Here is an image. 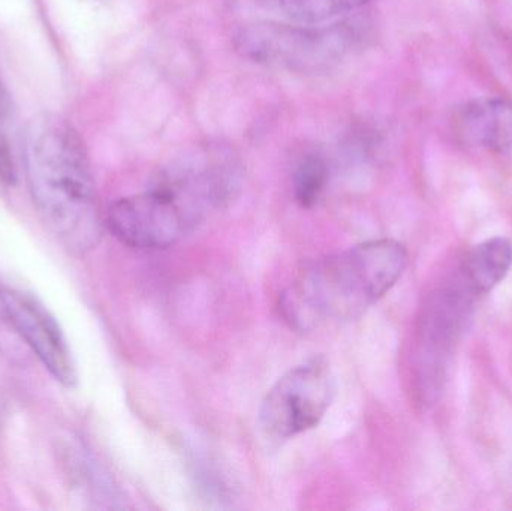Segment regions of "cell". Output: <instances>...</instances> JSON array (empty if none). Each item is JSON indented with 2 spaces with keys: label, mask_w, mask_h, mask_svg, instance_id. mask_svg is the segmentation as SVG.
I'll use <instances>...</instances> for the list:
<instances>
[{
  "label": "cell",
  "mask_w": 512,
  "mask_h": 511,
  "mask_svg": "<svg viewBox=\"0 0 512 511\" xmlns=\"http://www.w3.org/2000/svg\"><path fill=\"white\" fill-rule=\"evenodd\" d=\"M23 153L27 185L47 227L72 252L95 248L101 216L89 155L74 126L53 114L35 117Z\"/></svg>",
  "instance_id": "6da1fadb"
},
{
  "label": "cell",
  "mask_w": 512,
  "mask_h": 511,
  "mask_svg": "<svg viewBox=\"0 0 512 511\" xmlns=\"http://www.w3.org/2000/svg\"><path fill=\"white\" fill-rule=\"evenodd\" d=\"M406 263L397 240L360 243L304 270L280 296V311L298 330L355 320L397 284Z\"/></svg>",
  "instance_id": "7a4b0ae2"
},
{
  "label": "cell",
  "mask_w": 512,
  "mask_h": 511,
  "mask_svg": "<svg viewBox=\"0 0 512 511\" xmlns=\"http://www.w3.org/2000/svg\"><path fill=\"white\" fill-rule=\"evenodd\" d=\"M355 20L325 24H248L237 32L234 44L245 59L297 74H318L339 65L361 39Z\"/></svg>",
  "instance_id": "3957f363"
},
{
  "label": "cell",
  "mask_w": 512,
  "mask_h": 511,
  "mask_svg": "<svg viewBox=\"0 0 512 511\" xmlns=\"http://www.w3.org/2000/svg\"><path fill=\"white\" fill-rule=\"evenodd\" d=\"M336 396L327 360H307L289 369L268 390L259 407V428L271 440H289L319 425Z\"/></svg>",
  "instance_id": "277c9868"
},
{
  "label": "cell",
  "mask_w": 512,
  "mask_h": 511,
  "mask_svg": "<svg viewBox=\"0 0 512 511\" xmlns=\"http://www.w3.org/2000/svg\"><path fill=\"white\" fill-rule=\"evenodd\" d=\"M197 222L176 195L156 185L143 194L116 201L107 213L111 233L137 249L170 248Z\"/></svg>",
  "instance_id": "5b68a950"
},
{
  "label": "cell",
  "mask_w": 512,
  "mask_h": 511,
  "mask_svg": "<svg viewBox=\"0 0 512 511\" xmlns=\"http://www.w3.org/2000/svg\"><path fill=\"white\" fill-rule=\"evenodd\" d=\"M239 183V165L231 153L203 147L165 170L155 185L176 195L200 221L209 210L230 203Z\"/></svg>",
  "instance_id": "8992f818"
},
{
  "label": "cell",
  "mask_w": 512,
  "mask_h": 511,
  "mask_svg": "<svg viewBox=\"0 0 512 511\" xmlns=\"http://www.w3.org/2000/svg\"><path fill=\"white\" fill-rule=\"evenodd\" d=\"M474 299L462 285L430 296L418 326L417 371L423 395L441 389L447 357L465 330Z\"/></svg>",
  "instance_id": "52a82bcc"
},
{
  "label": "cell",
  "mask_w": 512,
  "mask_h": 511,
  "mask_svg": "<svg viewBox=\"0 0 512 511\" xmlns=\"http://www.w3.org/2000/svg\"><path fill=\"white\" fill-rule=\"evenodd\" d=\"M0 303L11 326L54 380L65 387H74L77 384L74 357L50 311L32 294L8 285H0Z\"/></svg>",
  "instance_id": "ba28073f"
},
{
  "label": "cell",
  "mask_w": 512,
  "mask_h": 511,
  "mask_svg": "<svg viewBox=\"0 0 512 511\" xmlns=\"http://www.w3.org/2000/svg\"><path fill=\"white\" fill-rule=\"evenodd\" d=\"M454 132L469 146L499 155L510 152L512 101L480 98L466 102L454 114Z\"/></svg>",
  "instance_id": "9c48e42d"
},
{
  "label": "cell",
  "mask_w": 512,
  "mask_h": 511,
  "mask_svg": "<svg viewBox=\"0 0 512 511\" xmlns=\"http://www.w3.org/2000/svg\"><path fill=\"white\" fill-rule=\"evenodd\" d=\"M512 266V243L505 237L484 240L466 254L460 284L474 297L486 296L504 281Z\"/></svg>",
  "instance_id": "30bf717a"
},
{
  "label": "cell",
  "mask_w": 512,
  "mask_h": 511,
  "mask_svg": "<svg viewBox=\"0 0 512 511\" xmlns=\"http://www.w3.org/2000/svg\"><path fill=\"white\" fill-rule=\"evenodd\" d=\"M283 14L303 24H325L363 8L369 0H276Z\"/></svg>",
  "instance_id": "8fae6325"
},
{
  "label": "cell",
  "mask_w": 512,
  "mask_h": 511,
  "mask_svg": "<svg viewBox=\"0 0 512 511\" xmlns=\"http://www.w3.org/2000/svg\"><path fill=\"white\" fill-rule=\"evenodd\" d=\"M327 162L322 156L307 155L294 173V195L301 207L315 206L327 183Z\"/></svg>",
  "instance_id": "7c38bea8"
},
{
  "label": "cell",
  "mask_w": 512,
  "mask_h": 511,
  "mask_svg": "<svg viewBox=\"0 0 512 511\" xmlns=\"http://www.w3.org/2000/svg\"><path fill=\"white\" fill-rule=\"evenodd\" d=\"M0 179L15 182L14 113L8 90L0 81Z\"/></svg>",
  "instance_id": "4fadbf2b"
}]
</instances>
